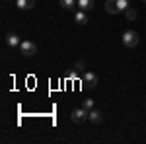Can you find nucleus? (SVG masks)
I'll return each mask as SVG.
<instances>
[{"label":"nucleus","instance_id":"nucleus-9","mask_svg":"<svg viewBox=\"0 0 146 144\" xmlns=\"http://www.w3.org/2000/svg\"><path fill=\"white\" fill-rule=\"evenodd\" d=\"M58 4L64 10H74V6H78V0H58Z\"/></svg>","mask_w":146,"mask_h":144},{"label":"nucleus","instance_id":"nucleus-3","mask_svg":"<svg viewBox=\"0 0 146 144\" xmlns=\"http://www.w3.org/2000/svg\"><path fill=\"white\" fill-rule=\"evenodd\" d=\"M88 113H90L88 109H84V107H78V109L72 111L70 119H72L74 123H84V121H88Z\"/></svg>","mask_w":146,"mask_h":144},{"label":"nucleus","instance_id":"nucleus-10","mask_svg":"<svg viewBox=\"0 0 146 144\" xmlns=\"http://www.w3.org/2000/svg\"><path fill=\"white\" fill-rule=\"evenodd\" d=\"M78 8L84 12H88L94 8V0H78Z\"/></svg>","mask_w":146,"mask_h":144},{"label":"nucleus","instance_id":"nucleus-11","mask_svg":"<svg viewBox=\"0 0 146 144\" xmlns=\"http://www.w3.org/2000/svg\"><path fill=\"white\" fill-rule=\"evenodd\" d=\"M125 16H127L129 20H136V16H138V12H136L135 8H133V6H129V8L125 10Z\"/></svg>","mask_w":146,"mask_h":144},{"label":"nucleus","instance_id":"nucleus-1","mask_svg":"<svg viewBox=\"0 0 146 144\" xmlns=\"http://www.w3.org/2000/svg\"><path fill=\"white\" fill-rule=\"evenodd\" d=\"M121 39H123V45L129 47V49H133V47L138 45V35H136V31H133V29H127Z\"/></svg>","mask_w":146,"mask_h":144},{"label":"nucleus","instance_id":"nucleus-8","mask_svg":"<svg viewBox=\"0 0 146 144\" xmlns=\"http://www.w3.org/2000/svg\"><path fill=\"white\" fill-rule=\"evenodd\" d=\"M105 12H107V14H119L117 0H107V2H105Z\"/></svg>","mask_w":146,"mask_h":144},{"label":"nucleus","instance_id":"nucleus-15","mask_svg":"<svg viewBox=\"0 0 146 144\" xmlns=\"http://www.w3.org/2000/svg\"><path fill=\"white\" fill-rule=\"evenodd\" d=\"M82 68H84V62L78 60V62H76V70H82Z\"/></svg>","mask_w":146,"mask_h":144},{"label":"nucleus","instance_id":"nucleus-5","mask_svg":"<svg viewBox=\"0 0 146 144\" xmlns=\"http://www.w3.org/2000/svg\"><path fill=\"white\" fill-rule=\"evenodd\" d=\"M88 121L94 123V125H100V123L103 121V113H101L100 109H90V113H88Z\"/></svg>","mask_w":146,"mask_h":144},{"label":"nucleus","instance_id":"nucleus-18","mask_svg":"<svg viewBox=\"0 0 146 144\" xmlns=\"http://www.w3.org/2000/svg\"><path fill=\"white\" fill-rule=\"evenodd\" d=\"M8 2H12V0H8Z\"/></svg>","mask_w":146,"mask_h":144},{"label":"nucleus","instance_id":"nucleus-4","mask_svg":"<svg viewBox=\"0 0 146 144\" xmlns=\"http://www.w3.org/2000/svg\"><path fill=\"white\" fill-rule=\"evenodd\" d=\"M82 82H84L86 88H96L98 86V74L96 72H86L84 78H82Z\"/></svg>","mask_w":146,"mask_h":144},{"label":"nucleus","instance_id":"nucleus-17","mask_svg":"<svg viewBox=\"0 0 146 144\" xmlns=\"http://www.w3.org/2000/svg\"><path fill=\"white\" fill-rule=\"evenodd\" d=\"M142 2H146V0H142Z\"/></svg>","mask_w":146,"mask_h":144},{"label":"nucleus","instance_id":"nucleus-2","mask_svg":"<svg viewBox=\"0 0 146 144\" xmlns=\"http://www.w3.org/2000/svg\"><path fill=\"white\" fill-rule=\"evenodd\" d=\"M20 51H22L23 56H33L35 53H37V45H35L33 41H22Z\"/></svg>","mask_w":146,"mask_h":144},{"label":"nucleus","instance_id":"nucleus-13","mask_svg":"<svg viewBox=\"0 0 146 144\" xmlns=\"http://www.w3.org/2000/svg\"><path fill=\"white\" fill-rule=\"evenodd\" d=\"M16 6H18L20 10H29V6H27V0H16Z\"/></svg>","mask_w":146,"mask_h":144},{"label":"nucleus","instance_id":"nucleus-6","mask_svg":"<svg viewBox=\"0 0 146 144\" xmlns=\"http://www.w3.org/2000/svg\"><path fill=\"white\" fill-rule=\"evenodd\" d=\"M6 45H8V47H20V45H22L20 35L18 33H8L6 35Z\"/></svg>","mask_w":146,"mask_h":144},{"label":"nucleus","instance_id":"nucleus-7","mask_svg":"<svg viewBox=\"0 0 146 144\" xmlns=\"http://www.w3.org/2000/svg\"><path fill=\"white\" fill-rule=\"evenodd\" d=\"M74 22L78 23V25H86V23L90 22V20H88V14H86L84 10H78L76 14H74Z\"/></svg>","mask_w":146,"mask_h":144},{"label":"nucleus","instance_id":"nucleus-14","mask_svg":"<svg viewBox=\"0 0 146 144\" xmlns=\"http://www.w3.org/2000/svg\"><path fill=\"white\" fill-rule=\"evenodd\" d=\"M82 107H84V109H94V100H84L82 101Z\"/></svg>","mask_w":146,"mask_h":144},{"label":"nucleus","instance_id":"nucleus-12","mask_svg":"<svg viewBox=\"0 0 146 144\" xmlns=\"http://www.w3.org/2000/svg\"><path fill=\"white\" fill-rule=\"evenodd\" d=\"M129 6H131L129 0H117V8H119V12H125Z\"/></svg>","mask_w":146,"mask_h":144},{"label":"nucleus","instance_id":"nucleus-16","mask_svg":"<svg viewBox=\"0 0 146 144\" xmlns=\"http://www.w3.org/2000/svg\"><path fill=\"white\" fill-rule=\"evenodd\" d=\"M27 6H29V10H31V8L35 6V0H27Z\"/></svg>","mask_w":146,"mask_h":144}]
</instances>
